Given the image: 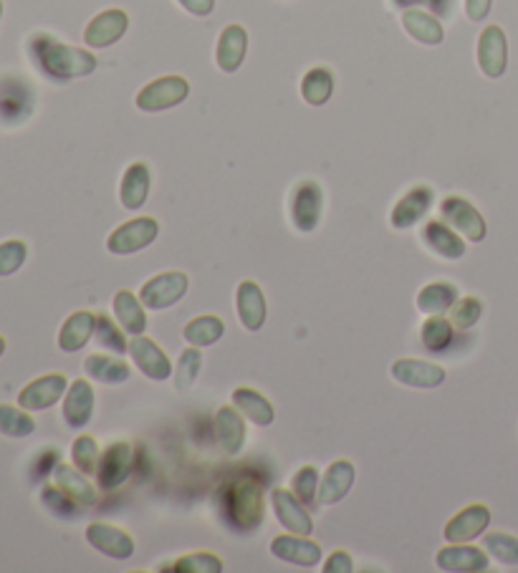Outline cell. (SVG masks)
Segmentation results:
<instances>
[{
	"instance_id": "cell-1",
	"label": "cell",
	"mask_w": 518,
	"mask_h": 573,
	"mask_svg": "<svg viewBox=\"0 0 518 573\" xmlns=\"http://www.w3.org/2000/svg\"><path fill=\"white\" fill-rule=\"evenodd\" d=\"M28 54L33 64L43 76L51 81H71L89 76L97 71V56L84 51V48L69 46V43L56 41L49 33H36L28 41Z\"/></svg>"
},
{
	"instance_id": "cell-2",
	"label": "cell",
	"mask_w": 518,
	"mask_h": 573,
	"mask_svg": "<svg viewBox=\"0 0 518 573\" xmlns=\"http://www.w3.org/2000/svg\"><path fill=\"white\" fill-rule=\"evenodd\" d=\"M228 526L251 533L263 523V488L253 478H233L220 493Z\"/></svg>"
},
{
	"instance_id": "cell-3",
	"label": "cell",
	"mask_w": 518,
	"mask_h": 573,
	"mask_svg": "<svg viewBox=\"0 0 518 573\" xmlns=\"http://www.w3.org/2000/svg\"><path fill=\"white\" fill-rule=\"evenodd\" d=\"M134 470V447L132 442L117 440L102 452L97 467V485L102 493H114L129 480Z\"/></svg>"
},
{
	"instance_id": "cell-4",
	"label": "cell",
	"mask_w": 518,
	"mask_h": 573,
	"mask_svg": "<svg viewBox=\"0 0 518 573\" xmlns=\"http://www.w3.org/2000/svg\"><path fill=\"white\" fill-rule=\"evenodd\" d=\"M190 96V84H187L185 76H162V79L150 81L145 89L139 91L134 104L142 112H165V109L177 107L182 101Z\"/></svg>"
},
{
	"instance_id": "cell-5",
	"label": "cell",
	"mask_w": 518,
	"mask_h": 573,
	"mask_svg": "<svg viewBox=\"0 0 518 573\" xmlns=\"http://www.w3.org/2000/svg\"><path fill=\"white\" fill-rule=\"evenodd\" d=\"M187 288H190L187 273L167 271L150 278L145 286L139 288V301L145 303V308H150V311H165V308L175 306L177 301L185 298Z\"/></svg>"
},
{
	"instance_id": "cell-6",
	"label": "cell",
	"mask_w": 518,
	"mask_h": 573,
	"mask_svg": "<svg viewBox=\"0 0 518 573\" xmlns=\"http://www.w3.org/2000/svg\"><path fill=\"white\" fill-rule=\"evenodd\" d=\"M160 235V223L155 218H134L119 225L107 238V250L112 255H132L150 248Z\"/></svg>"
},
{
	"instance_id": "cell-7",
	"label": "cell",
	"mask_w": 518,
	"mask_h": 573,
	"mask_svg": "<svg viewBox=\"0 0 518 573\" xmlns=\"http://www.w3.org/2000/svg\"><path fill=\"white\" fill-rule=\"evenodd\" d=\"M440 218L443 223H448L455 233L463 235L470 243H483L486 240V220L478 213L476 207L470 205L463 197H445L443 205H440Z\"/></svg>"
},
{
	"instance_id": "cell-8",
	"label": "cell",
	"mask_w": 518,
	"mask_h": 573,
	"mask_svg": "<svg viewBox=\"0 0 518 573\" xmlns=\"http://www.w3.org/2000/svg\"><path fill=\"white\" fill-rule=\"evenodd\" d=\"M66 389H69V379L66 374L54 372V374H43V377L33 379L18 394V404L28 412H46L54 404H59L64 399Z\"/></svg>"
},
{
	"instance_id": "cell-9",
	"label": "cell",
	"mask_w": 518,
	"mask_h": 573,
	"mask_svg": "<svg viewBox=\"0 0 518 573\" xmlns=\"http://www.w3.org/2000/svg\"><path fill=\"white\" fill-rule=\"evenodd\" d=\"M324 213V192L316 182L306 180L296 185L294 197H291V223L299 233H314L321 223Z\"/></svg>"
},
{
	"instance_id": "cell-10",
	"label": "cell",
	"mask_w": 518,
	"mask_h": 573,
	"mask_svg": "<svg viewBox=\"0 0 518 573\" xmlns=\"http://www.w3.org/2000/svg\"><path fill=\"white\" fill-rule=\"evenodd\" d=\"M129 356L134 359L137 369L145 374L152 382H165L175 374V367H172L170 356L150 339V336H132L129 341Z\"/></svg>"
},
{
	"instance_id": "cell-11",
	"label": "cell",
	"mask_w": 518,
	"mask_h": 573,
	"mask_svg": "<svg viewBox=\"0 0 518 573\" xmlns=\"http://www.w3.org/2000/svg\"><path fill=\"white\" fill-rule=\"evenodd\" d=\"M33 89L21 79L0 81V122L6 127L26 122L33 114Z\"/></svg>"
},
{
	"instance_id": "cell-12",
	"label": "cell",
	"mask_w": 518,
	"mask_h": 573,
	"mask_svg": "<svg viewBox=\"0 0 518 573\" xmlns=\"http://www.w3.org/2000/svg\"><path fill=\"white\" fill-rule=\"evenodd\" d=\"M86 543H89L94 551L104 553L107 558L114 561H127L134 556V538L129 536L124 528L109 526V523H89L84 531Z\"/></svg>"
},
{
	"instance_id": "cell-13",
	"label": "cell",
	"mask_w": 518,
	"mask_h": 573,
	"mask_svg": "<svg viewBox=\"0 0 518 573\" xmlns=\"http://www.w3.org/2000/svg\"><path fill=\"white\" fill-rule=\"evenodd\" d=\"M273 513H276L278 523L289 533H299V536H311L314 533V520L306 505L294 495V490L273 488L271 493Z\"/></svg>"
},
{
	"instance_id": "cell-14",
	"label": "cell",
	"mask_w": 518,
	"mask_h": 573,
	"mask_svg": "<svg viewBox=\"0 0 518 573\" xmlns=\"http://www.w3.org/2000/svg\"><path fill=\"white\" fill-rule=\"evenodd\" d=\"M392 379L397 384H405V387L412 389H435L448 379L445 369L440 364H433V361H422V359H397L392 364Z\"/></svg>"
},
{
	"instance_id": "cell-15",
	"label": "cell",
	"mask_w": 518,
	"mask_h": 573,
	"mask_svg": "<svg viewBox=\"0 0 518 573\" xmlns=\"http://www.w3.org/2000/svg\"><path fill=\"white\" fill-rule=\"evenodd\" d=\"M491 526V510L483 503H473L455 513L453 518L445 523V541L448 543H468L473 538L483 536V531Z\"/></svg>"
},
{
	"instance_id": "cell-16",
	"label": "cell",
	"mask_w": 518,
	"mask_h": 573,
	"mask_svg": "<svg viewBox=\"0 0 518 573\" xmlns=\"http://www.w3.org/2000/svg\"><path fill=\"white\" fill-rule=\"evenodd\" d=\"M94 404H97V394L86 379H76L69 384L64 399H61V414L64 422L71 430H81L94 417Z\"/></svg>"
},
{
	"instance_id": "cell-17",
	"label": "cell",
	"mask_w": 518,
	"mask_h": 573,
	"mask_svg": "<svg viewBox=\"0 0 518 573\" xmlns=\"http://www.w3.org/2000/svg\"><path fill=\"white\" fill-rule=\"evenodd\" d=\"M478 66L488 79H501L508 66V41L501 26L483 28L478 38Z\"/></svg>"
},
{
	"instance_id": "cell-18",
	"label": "cell",
	"mask_w": 518,
	"mask_h": 573,
	"mask_svg": "<svg viewBox=\"0 0 518 573\" xmlns=\"http://www.w3.org/2000/svg\"><path fill=\"white\" fill-rule=\"evenodd\" d=\"M435 202V192L433 187L428 185H417L412 187L410 192L402 195V200L392 207L390 223L395 230H410L420 223L425 215L430 213V207Z\"/></svg>"
},
{
	"instance_id": "cell-19",
	"label": "cell",
	"mask_w": 518,
	"mask_h": 573,
	"mask_svg": "<svg viewBox=\"0 0 518 573\" xmlns=\"http://www.w3.org/2000/svg\"><path fill=\"white\" fill-rule=\"evenodd\" d=\"M271 553L278 561H286L291 566L314 568L321 561V546L311 541L309 536H299V533H286V536H276L271 541Z\"/></svg>"
},
{
	"instance_id": "cell-20",
	"label": "cell",
	"mask_w": 518,
	"mask_h": 573,
	"mask_svg": "<svg viewBox=\"0 0 518 573\" xmlns=\"http://www.w3.org/2000/svg\"><path fill=\"white\" fill-rule=\"evenodd\" d=\"M354 480H357V467L352 460H334L326 467L324 475L319 480V505H337L344 500L352 490Z\"/></svg>"
},
{
	"instance_id": "cell-21",
	"label": "cell",
	"mask_w": 518,
	"mask_h": 573,
	"mask_svg": "<svg viewBox=\"0 0 518 573\" xmlns=\"http://www.w3.org/2000/svg\"><path fill=\"white\" fill-rule=\"evenodd\" d=\"M127 28H129L127 13L119 11V8H109V11H102L99 16L91 18L89 26H86L84 31V41L86 46L91 48H109L127 33Z\"/></svg>"
},
{
	"instance_id": "cell-22",
	"label": "cell",
	"mask_w": 518,
	"mask_h": 573,
	"mask_svg": "<svg viewBox=\"0 0 518 573\" xmlns=\"http://www.w3.org/2000/svg\"><path fill=\"white\" fill-rule=\"evenodd\" d=\"M440 571L450 573H476L486 571L488 568V556L483 548L468 546V543H450V546L440 548L438 556H435Z\"/></svg>"
},
{
	"instance_id": "cell-23",
	"label": "cell",
	"mask_w": 518,
	"mask_h": 573,
	"mask_svg": "<svg viewBox=\"0 0 518 573\" xmlns=\"http://www.w3.org/2000/svg\"><path fill=\"white\" fill-rule=\"evenodd\" d=\"M215 437L225 455H238L246 445V420L235 404H225L215 412Z\"/></svg>"
},
{
	"instance_id": "cell-24",
	"label": "cell",
	"mask_w": 518,
	"mask_h": 573,
	"mask_svg": "<svg viewBox=\"0 0 518 573\" xmlns=\"http://www.w3.org/2000/svg\"><path fill=\"white\" fill-rule=\"evenodd\" d=\"M248 51V31L238 23L225 28L218 38V46H215V64L225 74H235L241 69V64L246 61Z\"/></svg>"
},
{
	"instance_id": "cell-25",
	"label": "cell",
	"mask_w": 518,
	"mask_h": 573,
	"mask_svg": "<svg viewBox=\"0 0 518 573\" xmlns=\"http://www.w3.org/2000/svg\"><path fill=\"white\" fill-rule=\"evenodd\" d=\"M235 311L248 331H261L266 324V296L256 281H243L235 291Z\"/></svg>"
},
{
	"instance_id": "cell-26",
	"label": "cell",
	"mask_w": 518,
	"mask_h": 573,
	"mask_svg": "<svg viewBox=\"0 0 518 573\" xmlns=\"http://www.w3.org/2000/svg\"><path fill=\"white\" fill-rule=\"evenodd\" d=\"M422 243L428 245L430 253L445 260H460L465 255V240L443 220H430L422 228Z\"/></svg>"
},
{
	"instance_id": "cell-27",
	"label": "cell",
	"mask_w": 518,
	"mask_h": 573,
	"mask_svg": "<svg viewBox=\"0 0 518 573\" xmlns=\"http://www.w3.org/2000/svg\"><path fill=\"white\" fill-rule=\"evenodd\" d=\"M54 483L69 495L71 500L81 505V508H94L97 505V488L86 480V473H81L76 465H66V462H59L54 467Z\"/></svg>"
},
{
	"instance_id": "cell-28",
	"label": "cell",
	"mask_w": 518,
	"mask_h": 573,
	"mask_svg": "<svg viewBox=\"0 0 518 573\" xmlns=\"http://www.w3.org/2000/svg\"><path fill=\"white\" fill-rule=\"evenodd\" d=\"M150 167L145 162H132V165L124 170L122 185H119V200H122L124 210H139V207L147 202L150 195Z\"/></svg>"
},
{
	"instance_id": "cell-29",
	"label": "cell",
	"mask_w": 518,
	"mask_h": 573,
	"mask_svg": "<svg viewBox=\"0 0 518 573\" xmlns=\"http://www.w3.org/2000/svg\"><path fill=\"white\" fill-rule=\"evenodd\" d=\"M94 326H97V316L91 314V311H74L59 331V349L64 354L81 351L89 344L91 336H94Z\"/></svg>"
},
{
	"instance_id": "cell-30",
	"label": "cell",
	"mask_w": 518,
	"mask_h": 573,
	"mask_svg": "<svg viewBox=\"0 0 518 573\" xmlns=\"http://www.w3.org/2000/svg\"><path fill=\"white\" fill-rule=\"evenodd\" d=\"M114 319L119 321V326L124 329V334L129 336H142L147 329V314H145V303L139 301L132 291H119L114 296Z\"/></svg>"
},
{
	"instance_id": "cell-31",
	"label": "cell",
	"mask_w": 518,
	"mask_h": 573,
	"mask_svg": "<svg viewBox=\"0 0 518 573\" xmlns=\"http://www.w3.org/2000/svg\"><path fill=\"white\" fill-rule=\"evenodd\" d=\"M402 26L417 43H425V46H438L445 41L443 23L422 8H407L402 13Z\"/></svg>"
},
{
	"instance_id": "cell-32",
	"label": "cell",
	"mask_w": 518,
	"mask_h": 573,
	"mask_svg": "<svg viewBox=\"0 0 518 573\" xmlns=\"http://www.w3.org/2000/svg\"><path fill=\"white\" fill-rule=\"evenodd\" d=\"M230 399H233L235 407L241 409L243 417L251 420L253 425L268 427V425H273V420H276V409H273V404L268 402L266 394H261L258 389L238 387Z\"/></svg>"
},
{
	"instance_id": "cell-33",
	"label": "cell",
	"mask_w": 518,
	"mask_h": 573,
	"mask_svg": "<svg viewBox=\"0 0 518 573\" xmlns=\"http://www.w3.org/2000/svg\"><path fill=\"white\" fill-rule=\"evenodd\" d=\"M84 372L86 377L94 379L99 384H124L132 377V369H129L127 361H122L119 356H107V354H89L84 359Z\"/></svg>"
},
{
	"instance_id": "cell-34",
	"label": "cell",
	"mask_w": 518,
	"mask_h": 573,
	"mask_svg": "<svg viewBox=\"0 0 518 573\" xmlns=\"http://www.w3.org/2000/svg\"><path fill=\"white\" fill-rule=\"evenodd\" d=\"M458 288L448 281L440 283H428L417 293V311L428 316H445L453 308V303L458 301Z\"/></svg>"
},
{
	"instance_id": "cell-35",
	"label": "cell",
	"mask_w": 518,
	"mask_h": 573,
	"mask_svg": "<svg viewBox=\"0 0 518 573\" xmlns=\"http://www.w3.org/2000/svg\"><path fill=\"white\" fill-rule=\"evenodd\" d=\"M225 334V324L220 316H213V314H205V316H195L190 324L182 329V336H185V341L190 346H213L218 344L220 339H223Z\"/></svg>"
},
{
	"instance_id": "cell-36",
	"label": "cell",
	"mask_w": 518,
	"mask_h": 573,
	"mask_svg": "<svg viewBox=\"0 0 518 573\" xmlns=\"http://www.w3.org/2000/svg\"><path fill=\"white\" fill-rule=\"evenodd\" d=\"M334 94V74L324 66L306 71L304 81H301V96L311 107H324L326 101Z\"/></svg>"
},
{
	"instance_id": "cell-37",
	"label": "cell",
	"mask_w": 518,
	"mask_h": 573,
	"mask_svg": "<svg viewBox=\"0 0 518 573\" xmlns=\"http://www.w3.org/2000/svg\"><path fill=\"white\" fill-rule=\"evenodd\" d=\"M33 432H36V420H33L28 409H23L21 404L18 407L0 404V435L23 440V437H31Z\"/></svg>"
},
{
	"instance_id": "cell-38",
	"label": "cell",
	"mask_w": 518,
	"mask_h": 573,
	"mask_svg": "<svg viewBox=\"0 0 518 573\" xmlns=\"http://www.w3.org/2000/svg\"><path fill=\"white\" fill-rule=\"evenodd\" d=\"M200 369H203V354H200V346H187L185 351L177 359L175 367V389L177 392H187L193 387L195 379H198Z\"/></svg>"
},
{
	"instance_id": "cell-39",
	"label": "cell",
	"mask_w": 518,
	"mask_h": 573,
	"mask_svg": "<svg viewBox=\"0 0 518 573\" xmlns=\"http://www.w3.org/2000/svg\"><path fill=\"white\" fill-rule=\"evenodd\" d=\"M453 321L445 319V316H430L420 329V339L425 344V349L430 351H443L448 349L450 341H453Z\"/></svg>"
},
{
	"instance_id": "cell-40",
	"label": "cell",
	"mask_w": 518,
	"mask_h": 573,
	"mask_svg": "<svg viewBox=\"0 0 518 573\" xmlns=\"http://www.w3.org/2000/svg\"><path fill=\"white\" fill-rule=\"evenodd\" d=\"M41 503H43V508L49 510L51 515H56L59 520H74L76 515H81V510H84L79 503H76V500H71L56 483L46 485V488L41 490Z\"/></svg>"
},
{
	"instance_id": "cell-41",
	"label": "cell",
	"mask_w": 518,
	"mask_h": 573,
	"mask_svg": "<svg viewBox=\"0 0 518 573\" xmlns=\"http://www.w3.org/2000/svg\"><path fill=\"white\" fill-rule=\"evenodd\" d=\"M122 326H119V321L109 319V316L99 314L97 316V326H94V336H97V344L104 346V349L114 351V354L122 356L124 351H129V344L127 339H124L122 334Z\"/></svg>"
},
{
	"instance_id": "cell-42",
	"label": "cell",
	"mask_w": 518,
	"mask_h": 573,
	"mask_svg": "<svg viewBox=\"0 0 518 573\" xmlns=\"http://www.w3.org/2000/svg\"><path fill=\"white\" fill-rule=\"evenodd\" d=\"M99 445L97 440L91 435H79L74 440V445H71V460H74V465L79 467L81 473L86 475H97V467H99Z\"/></svg>"
},
{
	"instance_id": "cell-43",
	"label": "cell",
	"mask_w": 518,
	"mask_h": 573,
	"mask_svg": "<svg viewBox=\"0 0 518 573\" xmlns=\"http://www.w3.org/2000/svg\"><path fill=\"white\" fill-rule=\"evenodd\" d=\"M450 321H453L455 329L468 331L481 321L483 316V303L476 296H463L453 303V308L448 311Z\"/></svg>"
},
{
	"instance_id": "cell-44",
	"label": "cell",
	"mask_w": 518,
	"mask_h": 573,
	"mask_svg": "<svg viewBox=\"0 0 518 573\" xmlns=\"http://www.w3.org/2000/svg\"><path fill=\"white\" fill-rule=\"evenodd\" d=\"M170 568L172 571H182V573H220L223 571V558L208 551L187 553V556L177 558Z\"/></svg>"
},
{
	"instance_id": "cell-45",
	"label": "cell",
	"mask_w": 518,
	"mask_h": 573,
	"mask_svg": "<svg viewBox=\"0 0 518 573\" xmlns=\"http://www.w3.org/2000/svg\"><path fill=\"white\" fill-rule=\"evenodd\" d=\"M483 546L491 553L496 561L503 566H518V538L508 536V533H488L483 536Z\"/></svg>"
},
{
	"instance_id": "cell-46",
	"label": "cell",
	"mask_w": 518,
	"mask_h": 573,
	"mask_svg": "<svg viewBox=\"0 0 518 573\" xmlns=\"http://www.w3.org/2000/svg\"><path fill=\"white\" fill-rule=\"evenodd\" d=\"M319 470L314 465H306L301 470H296L294 480H291V490H294L296 498L304 505H319Z\"/></svg>"
},
{
	"instance_id": "cell-47",
	"label": "cell",
	"mask_w": 518,
	"mask_h": 573,
	"mask_svg": "<svg viewBox=\"0 0 518 573\" xmlns=\"http://www.w3.org/2000/svg\"><path fill=\"white\" fill-rule=\"evenodd\" d=\"M28 260V245L23 240L13 238L0 243V278H8L23 268Z\"/></svg>"
},
{
	"instance_id": "cell-48",
	"label": "cell",
	"mask_w": 518,
	"mask_h": 573,
	"mask_svg": "<svg viewBox=\"0 0 518 573\" xmlns=\"http://www.w3.org/2000/svg\"><path fill=\"white\" fill-rule=\"evenodd\" d=\"M352 571H354V561L347 551H334L324 563V573H352Z\"/></svg>"
},
{
	"instance_id": "cell-49",
	"label": "cell",
	"mask_w": 518,
	"mask_h": 573,
	"mask_svg": "<svg viewBox=\"0 0 518 573\" xmlns=\"http://www.w3.org/2000/svg\"><path fill=\"white\" fill-rule=\"evenodd\" d=\"M187 13H193V16H210L215 11V0H177Z\"/></svg>"
},
{
	"instance_id": "cell-50",
	"label": "cell",
	"mask_w": 518,
	"mask_h": 573,
	"mask_svg": "<svg viewBox=\"0 0 518 573\" xmlns=\"http://www.w3.org/2000/svg\"><path fill=\"white\" fill-rule=\"evenodd\" d=\"M493 0H465V13L470 21H483L491 13Z\"/></svg>"
},
{
	"instance_id": "cell-51",
	"label": "cell",
	"mask_w": 518,
	"mask_h": 573,
	"mask_svg": "<svg viewBox=\"0 0 518 573\" xmlns=\"http://www.w3.org/2000/svg\"><path fill=\"white\" fill-rule=\"evenodd\" d=\"M395 6H402V8H407V6H417V3H422V0H392Z\"/></svg>"
},
{
	"instance_id": "cell-52",
	"label": "cell",
	"mask_w": 518,
	"mask_h": 573,
	"mask_svg": "<svg viewBox=\"0 0 518 573\" xmlns=\"http://www.w3.org/2000/svg\"><path fill=\"white\" fill-rule=\"evenodd\" d=\"M6 346H8V344H6V339H3V336H0V356L6 354Z\"/></svg>"
},
{
	"instance_id": "cell-53",
	"label": "cell",
	"mask_w": 518,
	"mask_h": 573,
	"mask_svg": "<svg viewBox=\"0 0 518 573\" xmlns=\"http://www.w3.org/2000/svg\"><path fill=\"white\" fill-rule=\"evenodd\" d=\"M0 18H3V0H0Z\"/></svg>"
}]
</instances>
